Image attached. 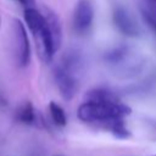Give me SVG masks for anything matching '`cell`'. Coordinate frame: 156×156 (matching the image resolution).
Listing matches in <instances>:
<instances>
[{
  "instance_id": "obj_1",
  "label": "cell",
  "mask_w": 156,
  "mask_h": 156,
  "mask_svg": "<svg viewBox=\"0 0 156 156\" xmlns=\"http://www.w3.org/2000/svg\"><path fill=\"white\" fill-rule=\"evenodd\" d=\"M132 113V108L119 100L108 89L95 88L87 93L85 101L78 107L77 116L80 121L90 124H100L111 132L116 138L127 139L130 132L126 123V117Z\"/></svg>"
},
{
  "instance_id": "obj_2",
  "label": "cell",
  "mask_w": 156,
  "mask_h": 156,
  "mask_svg": "<svg viewBox=\"0 0 156 156\" xmlns=\"http://www.w3.org/2000/svg\"><path fill=\"white\" fill-rule=\"evenodd\" d=\"M23 16L24 22L33 35L39 57L44 62H50L56 54V49L44 13L32 6L24 7Z\"/></svg>"
},
{
  "instance_id": "obj_3",
  "label": "cell",
  "mask_w": 156,
  "mask_h": 156,
  "mask_svg": "<svg viewBox=\"0 0 156 156\" xmlns=\"http://www.w3.org/2000/svg\"><path fill=\"white\" fill-rule=\"evenodd\" d=\"M105 60L108 66L117 72V74H122L123 77L134 76L140 68L138 57L128 46L115 48L106 54Z\"/></svg>"
},
{
  "instance_id": "obj_4",
  "label": "cell",
  "mask_w": 156,
  "mask_h": 156,
  "mask_svg": "<svg viewBox=\"0 0 156 156\" xmlns=\"http://www.w3.org/2000/svg\"><path fill=\"white\" fill-rule=\"evenodd\" d=\"M12 32L16 43V58L20 67H27L30 62V43L22 21L15 18L12 22Z\"/></svg>"
},
{
  "instance_id": "obj_5",
  "label": "cell",
  "mask_w": 156,
  "mask_h": 156,
  "mask_svg": "<svg viewBox=\"0 0 156 156\" xmlns=\"http://www.w3.org/2000/svg\"><path fill=\"white\" fill-rule=\"evenodd\" d=\"M94 20V5L90 0H79L73 12V28L78 34L89 30Z\"/></svg>"
},
{
  "instance_id": "obj_6",
  "label": "cell",
  "mask_w": 156,
  "mask_h": 156,
  "mask_svg": "<svg viewBox=\"0 0 156 156\" xmlns=\"http://www.w3.org/2000/svg\"><path fill=\"white\" fill-rule=\"evenodd\" d=\"M54 80L65 100H71L77 91V77L62 65L54 68Z\"/></svg>"
},
{
  "instance_id": "obj_7",
  "label": "cell",
  "mask_w": 156,
  "mask_h": 156,
  "mask_svg": "<svg viewBox=\"0 0 156 156\" xmlns=\"http://www.w3.org/2000/svg\"><path fill=\"white\" fill-rule=\"evenodd\" d=\"M113 22L117 29L127 37H138L140 29L129 12L123 7H116L113 11Z\"/></svg>"
},
{
  "instance_id": "obj_8",
  "label": "cell",
  "mask_w": 156,
  "mask_h": 156,
  "mask_svg": "<svg viewBox=\"0 0 156 156\" xmlns=\"http://www.w3.org/2000/svg\"><path fill=\"white\" fill-rule=\"evenodd\" d=\"M43 13L46 18V22H48V26H49V29H50V33H51V37H52V40H54L55 49L57 51L60 49L61 41H62V29H61L60 20L56 16V13L52 12L51 10H49V9H45Z\"/></svg>"
},
{
  "instance_id": "obj_9",
  "label": "cell",
  "mask_w": 156,
  "mask_h": 156,
  "mask_svg": "<svg viewBox=\"0 0 156 156\" xmlns=\"http://www.w3.org/2000/svg\"><path fill=\"white\" fill-rule=\"evenodd\" d=\"M16 118L24 124H29V126L35 124L38 117H37L35 108H34L33 104L29 101H26L22 105H20L16 111Z\"/></svg>"
},
{
  "instance_id": "obj_10",
  "label": "cell",
  "mask_w": 156,
  "mask_h": 156,
  "mask_svg": "<svg viewBox=\"0 0 156 156\" xmlns=\"http://www.w3.org/2000/svg\"><path fill=\"white\" fill-rule=\"evenodd\" d=\"M49 112H50V116H51V119L52 122L58 126V127H65L67 124V116H66V112L63 111V108L56 104L55 101H50L49 104Z\"/></svg>"
},
{
  "instance_id": "obj_11",
  "label": "cell",
  "mask_w": 156,
  "mask_h": 156,
  "mask_svg": "<svg viewBox=\"0 0 156 156\" xmlns=\"http://www.w3.org/2000/svg\"><path fill=\"white\" fill-rule=\"evenodd\" d=\"M141 9L149 11L151 15H154L156 17V0H143Z\"/></svg>"
},
{
  "instance_id": "obj_12",
  "label": "cell",
  "mask_w": 156,
  "mask_h": 156,
  "mask_svg": "<svg viewBox=\"0 0 156 156\" xmlns=\"http://www.w3.org/2000/svg\"><path fill=\"white\" fill-rule=\"evenodd\" d=\"M17 2H20L22 6H24V7H32V6H34V4H35V0H16Z\"/></svg>"
},
{
  "instance_id": "obj_13",
  "label": "cell",
  "mask_w": 156,
  "mask_h": 156,
  "mask_svg": "<svg viewBox=\"0 0 156 156\" xmlns=\"http://www.w3.org/2000/svg\"><path fill=\"white\" fill-rule=\"evenodd\" d=\"M0 26H1V18H0Z\"/></svg>"
},
{
  "instance_id": "obj_14",
  "label": "cell",
  "mask_w": 156,
  "mask_h": 156,
  "mask_svg": "<svg viewBox=\"0 0 156 156\" xmlns=\"http://www.w3.org/2000/svg\"><path fill=\"white\" fill-rule=\"evenodd\" d=\"M55 156H62V155H55Z\"/></svg>"
},
{
  "instance_id": "obj_15",
  "label": "cell",
  "mask_w": 156,
  "mask_h": 156,
  "mask_svg": "<svg viewBox=\"0 0 156 156\" xmlns=\"http://www.w3.org/2000/svg\"><path fill=\"white\" fill-rule=\"evenodd\" d=\"M151 156H156V155H151Z\"/></svg>"
}]
</instances>
